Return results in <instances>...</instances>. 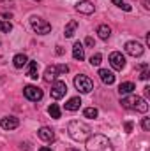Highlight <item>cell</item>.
<instances>
[{
	"label": "cell",
	"mask_w": 150,
	"mask_h": 151,
	"mask_svg": "<svg viewBox=\"0 0 150 151\" xmlns=\"http://www.w3.org/2000/svg\"><path fill=\"white\" fill-rule=\"evenodd\" d=\"M30 25H32V28H34V32L37 35H46V34L51 32V25L46 19L39 18V16H32L30 18Z\"/></svg>",
	"instance_id": "obj_5"
},
{
	"label": "cell",
	"mask_w": 150,
	"mask_h": 151,
	"mask_svg": "<svg viewBox=\"0 0 150 151\" xmlns=\"http://www.w3.org/2000/svg\"><path fill=\"white\" fill-rule=\"evenodd\" d=\"M67 132H69L71 139H73V141H78V142L87 141V139L92 135V128H90V125H87L85 121H79V119H73V121H69V125H67Z\"/></svg>",
	"instance_id": "obj_1"
},
{
	"label": "cell",
	"mask_w": 150,
	"mask_h": 151,
	"mask_svg": "<svg viewBox=\"0 0 150 151\" xmlns=\"http://www.w3.org/2000/svg\"><path fill=\"white\" fill-rule=\"evenodd\" d=\"M69 72V67L67 65H48L46 70H44V81L51 83L57 79V76H62V74H67Z\"/></svg>",
	"instance_id": "obj_4"
},
{
	"label": "cell",
	"mask_w": 150,
	"mask_h": 151,
	"mask_svg": "<svg viewBox=\"0 0 150 151\" xmlns=\"http://www.w3.org/2000/svg\"><path fill=\"white\" fill-rule=\"evenodd\" d=\"M37 135H39V139H42L44 142H53L55 141V132L50 127H41L37 130Z\"/></svg>",
	"instance_id": "obj_13"
},
{
	"label": "cell",
	"mask_w": 150,
	"mask_h": 151,
	"mask_svg": "<svg viewBox=\"0 0 150 151\" xmlns=\"http://www.w3.org/2000/svg\"><path fill=\"white\" fill-rule=\"evenodd\" d=\"M99 77H101V81L104 84H113L115 83V74L111 70H108V69H101L99 70Z\"/></svg>",
	"instance_id": "obj_14"
},
{
	"label": "cell",
	"mask_w": 150,
	"mask_h": 151,
	"mask_svg": "<svg viewBox=\"0 0 150 151\" xmlns=\"http://www.w3.org/2000/svg\"><path fill=\"white\" fill-rule=\"evenodd\" d=\"M85 44H87L88 47H94V46H95V40H94L92 37H87L85 39Z\"/></svg>",
	"instance_id": "obj_28"
},
{
	"label": "cell",
	"mask_w": 150,
	"mask_h": 151,
	"mask_svg": "<svg viewBox=\"0 0 150 151\" xmlns=\"http://www.w3.org/2000/svg\"><path fill=\"white\" fill-rule=\"evenodd\" d=\"M120 104H122V107L131 109V111H138V113H147L149 111L147 100L141 99V97H136V95H125V97H122Z\"/></svg>",
	"instance_id": "obj_3"
},
{
	"label": "cell",
	"mask_w": 150,
	"mask_h": 151,
	"mask_svg": "<svg viewBox=\"0 0 150 151\" xmlns=\"http://www.w3.org/2000/svg\"><path fill=\"white\" fill-rule=\"evenodd\" d=\"M74 86H76V90H78L79 93H90V91L94 90L92 79L87 77V76H83V74H78L74 77Z\"/></svg>",
	"instance_id": "obj_6"
},
{
	"label": "cell",
	"mask_w": 150,
	"mask_h": 151,
	"mask_svg": "<svg viewBox=\"0 0 150 151\" xmlns=\"http://www.w3.org/2000/svg\"><path fill=\"white\" fill-rule=\"evenodd\" d=\"M73 56H74V60H79V62L85 58V47H83L81 42H74V46H73Z\"/></svg>",
	"instance_id": "obj_16"
},
{
	"label": "cell",
	"mask_w": 150,
	"mask_h": 151,
	"mask_svg": "<svg viewBox=\"0 0 150 151\" xmlns=\"http://www.w3.org/2000/svg\"><path fill=\"white\" fill-rule=\"evenodd\" d=\"M110 65L115 70H122L125 67V56L120 51H113L111 55H110Z\"/></svg>",
	"instance_id": "obj_10"
},
{
	"label": "cell",
	"mask_w": 150,
	"mask_h": 151,
	"mask_svg": "<svg viewBox=\"0 0 150 151\" xmlns=\"http://www.w3.org/2000/svg\"><path fill=\"white\" fill-rule=\"evenodd\" d=\"M39 151H51V148H41Z\"/></svg>",
	"instance_id": "obj_34"
},
{
	"label": "cell",
	"mask_w": 150,
	"mask_h": 151,
	"mask_svg": "<svg viewBox=\"0 0 150 151\" xmlns=\"http://www.w3.org/2000/svg\"><path fill=\"white\" fill-rule=\"evenodd\" d=\"M30 63H28V72H27V76L30 77V79H37L39 76V63L37 62H34V60H28Z\"/></svg>",
	"instance_id": "obj_18"
},
{
	"label": "cell",
	"mask_w": 150,
	"mask_h": 151,
	"mask_svg": "<svg viewBox=\"0 0 150 151\" xmlns=\"http://www.w3.org/2000/svg\"><path fill=\"white\" fill-rule=\"evenodd\" d=\"M141 127H143V130H145V132H149V130H150V118H143Z\"/></svg>",
	"instance_id": "obj_27"
},
{
	"label": "cell",
	"mask_w": 150,
	"mask_h": 151,
	"mask_svg": "<svg viewBox=\"0 0 150 151\" xmlns=\"http://www.w3.org/2000/svg\"><path fill=\"white\" fill-rule=\"evenodd\" d=\"M27 62H28V58H27V55H16L14 58H12V63H14V67L16 69H23L25 65H27Z\"/></svg>",
	"instance_id": "obj_21"
},
{
	"label": "cell",
	"mask_w": 150,
	"mask_h": 151,
	"mask_svg": "<svg viewBox=\"0 0 150 151\" xmlns=\"http://www.w3.org/2000/svg\"><path fill=\"white\" fill-rule=\"evenodd\" d=\"M87 151H113L111 141L103 134H94L87 139Z\"/></svg>",
	"instance_id": "obj_2"
},
{
	"label": "cell",
	"mask_w": 150,
	"mask_h": 151,
	"mask_svg": "<svg viewBox=\"0 0 150 151\" xmlns=\"http://www.w3.org/2000/svg\"><path fill=\"white\" fill-rule=\"evenodd\" d=\"M23 95H25L28 100H32V102H39V100L42 99V90H41L39 86H34V84H27V86L23 88Z\"/></svg>",
	"instance_id": "obj_7"
},
{
	"label": "cell",
	"mask_w": 150,
	"mask_h": 151,
	"mask_svg": "<svg viewBox=\"0 0 150 151\" xmlns=\"http://www.w3.org/2000/svg\"><path fill=\"white\" fill-rule=\"evenodd\" d=\"M12 30V25L9 23V21H4V19H0V32H4V34H9Z\"/></svg>",
	"instance_id": "obj_26"
},
{
	"label": "cell",
	"mask_w": 150,
	"mask_h": 151,
	"mask_svg": "<svg viewBox=\"0 0 150 151\" xmlns=\"http://www.w3.org/2000/svg\"><path fill=\"white\" fill-rule=\"evenodd\" d=\"M143 90H145V95H147V97H150V86H145Z\"/></svg>",
	"instance_id": "obj_33"
},
{
	"label": "cell",
	"mask_w": 150,
	"mask_h": 151,
	"mask_svg": "<svg viewBox=\"0 0 150 151\" xmlns=\"http://www.w3.org/2000/svg\"><path fill=\"white\" fill-rule=\"evenodd\" d=\"M67 151H78V150H67Z\"/></svg>",
	"instance_id": "obj_35"
},
{
	"label": "cell",
	"mask_w": 150,
	"mask_h": 151,
	"mask_svg": "<svg viewBox=\"0 0 150 151\" xmlns=\"http://www.w3.org/2000/svg\"><path fill=\"white\" fill-rule=\"evenodd\" d=\"M76 11L78 12H81V14H94V11H95V5L92 4V2H88V0H81V2H78L76 4Z\"/></svg>",
	"instance_id": "obj_12"
},
{
	"label": "cell",
	"mask_w": 150,
	"mask_h": 151,
	"mask_svg": "<svg viewBox=\"0 0 150 151\" xmlns=\"http://www.w3.org/2000/svg\"><path fill=\"white\" fill-rule=\"evenodd\" d=\"M57 55H58V56H60V55H64V49H62L60 46H57Z\"/></svg>",
	"instance_id": "obj_31"
},
{
	"label": "cell",
	"mask_w": 150,
	"mask_h": 151,
	"mask_svg": "<svg viewBox=\"0 0 150 151\" xmlns=\"http://www.w3.org/2000/svg\"><path fill=\"white\" fill-rule=\"evenodd\" d=\"M34 2H41V0H34Z\"/></svg>",
	"instance_id": "obj_36"
},
{
	"label": "cell",
	"mask_w": 150,
	"mask_h": 151,
	"mask_svg": "<svg viewBox=\"0 0 150 151\" xmlns=\"http://www.w3.org/2000/svg\"><path fill=\"white\" fill-rule=\"evenodd\" d=\"M83 116H85V118H90V119H95V118L99 116V111H97L95 107H87V109L83 111Z\"/></svg>",
	"instance_id": "obj_23"
},
{
	"label": "cell",
	"mask_w": 150,
	"mask_h": 151,
	"mask_svg": "<svg viewBox=\"0 0 150 151\" xmlns=\"http://www.w3.org/2000/svg\"><path fill=\"white\" fill-rule=\"evenodd\" d=\"M48 114H50L51 118H55V119H58V118H60V107H58L57 104H51V106L48 107Z\"/></svg>",
	"instance_id": "obj_22"
},
{
	"label": "cell",
	"mask_w": 150,
	"mask_h": 151,
	"mask_svg": "<svg viewBox=\"0 0 150 151\" xmlns=\"http://www.w3.org/2000/svg\"><path fill=\"white\" fill-rule=\"evenodd\" d=\"M0 127H2L4 130H14V128L20 127V119L14 118V116H4V118L0 119Z\"/></svg>",
	"instance_id": "obj_11"
},
{
	"label": "cell",
	"mask_w": 150,
	"mask_h": 151,
	"mask_svg": "<svg viewBox=\"0 0 150 151\" xmlns=\"http://www.w3.org/2000/svg\"><path fill=\"white\" fill-rule=\"evenodd\" d=\"M76 28H78V21H76V19H71V21L66 25V28H64V35H66L67 39L73 37L74 32H76Z\"/></svg>",
	"instance_id": "obj_19"
},
{
	"label": "cell",
	"mask_w": 150,
	"mask_h": 151,
	"mask_svg": "<svg viewBox=\"0 0 150 151\" xmlns=\"http://www.w3.org/2000/svg\"><path fill=\"white\" fill-rule=\"evenodd\" d=\"M66 93H67V84H66L64 81H55V83L51 84V97H53L55 100L66 97Z\"/></svg>",
	"instance_id": "obj_9"
},
{
	"label": "cell",
	"mask_w": 150,
	"mask_h": 151,
	"mask_svg": "<svg viewBox=\"0 0 150 151\" xmlns=\"http://www.w3.org/2000/svg\"><path fill=\"white\" fill-rule=\"evenodd\" d=\"M120 7H122V9H124V11H127V12H129V11H131V9H133V7H131V5H129V4H122V5H120Z\"/></svg>",
	"instance_id": "obj_30"
},
{
	"label": "cell",
	"mask_w": 150,
	"mask_h": 151,
	"mask_svg": "<svg viewBox=\"0 0 150 151\" xmlns=\"http://www.w3.org/2000/svg\"><path fill=\"white\" fill-rule=\"evenodd\" d=\"M101 60H103V55H101V53H95V55H92V58H90V65H92V67H99V65H101Z\"/></svg>",
	"instance_id": "obj_25"
},
{
	"label": "cell",
	"mask_w": 150,
	"mask_h": 151,
	"mask_svg": "<svg viewBox=\"0 0 150 151\" xmlns=\"http://www.w3.org/2000/svg\"><path fill=\"white\" fill-rule=\"evenodd\" d=\"M134 90H136V86H134V83H131V81H127V83H122V84L118 86V93H120L122 97H125V95L133 93Z\"/></svg>",
	"instance_id": "obj_15"
},
{
	"label": "cell",
	"mask_w": 150,
	"mask_h": 151,
	"mask_svg": "<svg viewBox=\"0 0 150 151\" xmlns=\"http://www.w3.org/2000/svg\"><path fill=\"white\" fill-rule=\"evenodd\" d=\"M125 53L127 55H131V56H141L143 53H145V47H143V44H140L138 40H129V42H125Z\"/></svg>",
	"instance_id": "obj_8"
},
{
	"label": "cell",
	"mask_w": 150,
	"mask_h": 151,
	"mask_svg": "<svg viewBox=\"0 0 150 151\" xmlns=\"http://www.w3.org/2000/svg\"><path fill=\"white\" fill-rule=\"evenodd\" d=\"M113 4H115V5H118V7H120V5H122V4H124V0H111Z\"/></svg>",
	"instance_id": "obj_32"
},
{
	"label": "cell",
	"mask_w": 150,
	"mask_h": 151,
	"mask_svg": "<svg viewBox=\"0 0 150 151\" xmlns=\"http://www.w3.org/2000/svg\"><path fill=\"white\" fill-rule=\"evenodd\" d=\"M140 70H141V74H140V79H143V81H147L150 77V72H149V65L147 63H141L140 67H138Z\"/></svg>",
	"instance_id": "obj_24"
},
{
	"label": "cell",
	"mask_w": 150,
	"mask_h": 151,
	"mask_svg": "<svg viewBox=\"0 0 150 151\" xmlns=\"http://www.w3.org/2000/svg\"><path fill=\"white\" fill-rule=\"evenodd\" d=\"M125 132H127V134H129V132H133V123H131V121H127V123H125Z\"/></svg>",
	"instance_id": "obj_29"
},
{
	"label": "cell",
	"mask_w": 150,
	"mask_h": 151,
	"mask_svg": "<svg viewBox=\"0 0 150 151\" xmlns=\"http://www.w3.org/2000/svg\"><path fill=\"white\" fill-rule=\"evenodd\" d=\"M97 35H99V39H103V40H108L110 35H111V28L108 25H99L97 27Z\"/></svg>",
	"instance_id": "obj_17"
},
{
	"label": "cell",
	"mask_w": 150,
	"mask_h": 151,
	"mask_svg": "<svg viewBox=\"0 0 150 151\" xmlns=\"http://www.w3.org/2000/svg\"><path fill=\"white\" fill-rule=\"evenodd\" d=\"M79 106H81V99H79V97H73V99H69V100L66 102V109H67V111H78Z\"/></svg>",
	"instance_id": "obj_20"
}]
</instances>
